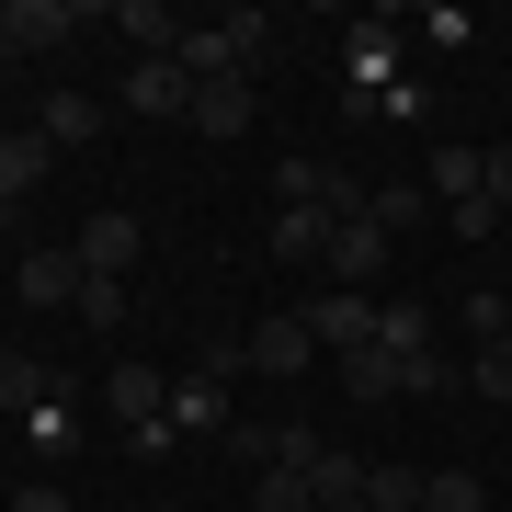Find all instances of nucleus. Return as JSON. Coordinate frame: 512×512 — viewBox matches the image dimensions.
I'll list each match as a JSON object with an SVG mask.
<instances>
[{
  "mask_svg": "<svg viewBox=\"0 0 512 512\" xmlns=\"http://www.w3.org/2000/svg\"><path fill=\"white\" fill-rule=\"evenodd\" d=\"M46 399H57V376L35 365V353H0V410H12V421H35Z\"/></svg>",
  "mask_w": 512,
  "mask_h": 512,
  "instance_id": "17",
  "label": "nucleus"
},
{
  "mask_svg": "<svg viewBox=\"0 0 512 512\" xmlns=\"http://www.w3.org/2000/svg\"><path fill=\"white\" fill-rule=\"evenodd\" d=\"M23 433H35V444H46V456H69V444H80V410H69V387H57V399H46L35 421H23Z\"/></svg>",
  "mask_w": 512,
  "mask_h": 512,
  "instance_id": "25",
  "label": "nucleus"
},
{
  "mask_svg": "<svg viewBox=\"0 0 512 512\" xmlns=\"http://www.w3.org/2000/svg\"><path fill=\"white\" fill-rule=\"evenodd\" d=\"M365 217H376L387 239H410V228H421V194H410V183H387V194H365Z\"/></svg>",
  "mask_w": 512,
  "mask_h": 512,
  "instance_id": "26",
  "label": "nucleus"
},
{
  "mask_svg": "<svg viewBox=\"0 0 512 512\" xmlns=\"http://www.w3.org/2000/svg\"><path fill=\"white\" fill-rule=\"evenodd\" d=\"M274 205H319V217H365V183H353L342 160H319V148H285V160H274Z\"/></svg>",
  "mask_w": 512,
  "mask_h": 512,
  "instance_id": "1",
  "label": "nucleus"
},
{
  "mask_svg": "<svg viewBox=\"0 0 512 512\" xmlns=\"http://www.w3.org/2000/svg\"><path fill=\"white\" fill-rule=\"evenodd\" d=\"M69 251H80V274H114V285H126V274H137V251H148V228H137V217H80V228H69Z\"/></svg>",
  "mask_w": 512,
  "mask_h": 512,
  "instance_id": "6",
  "label": "nucleus"
},
{
  "mask_svg": "<svg viewBox=\"0 0 512 512\" xmlns=\"http://www.w3.org/2000/svg\"><path fill=\"white\" fill-rule=\"evenodd\" d=\"M353 114H399V126H433V103H421V80H387L376 103H353Z\"/></svg>",
  "mask_w": 512,
  "mask_h": 512,
  "instance_id": "27",
  "label": "nucleus"
},
{
  "mask_svg": "<svg viewBox=\"0 0 512 512\" xmlns=\"http://www.w3.org/2000/svg\"><path fill=\"white\" fill-rule=\"evenodd\" d=\"M478 35V12H456V0H433V12H421V46H467Z\"/></svg>",
  "mask_w": 512,
  "mask_h": 512,
  "instance_id": "29",
  "label": "nucleus"
},
{
  "mask_svg": "<svg viewBox=\"0 0 512 512\" xmlns=\"http://www.w3.org/2000/svg\"><path fill=\"white\" fill-rule=\"evenodd\" d=\"M251 126V80H194V137H239Z\"/></svg>",
  "mask_w": 512,
  "mask_h": 512,
  "instance_id": "15",
  "label": "nucleus"
},
{
  "mask_svg": "<svg viewBox=\"0 0 512 512\" xmlns=\"http://www.w3.org/2000/svg\"><path fill=\"white\" fill-rule=\"evenodd\" d=\"M80 23H92L80 0H0V57H57Z\"/></svg>",
  "mask_w": 512,
  "mask_h": 512,
  "instance_id": "2",
  "label": "nucleus"
},
{
  "mask_svg": "<svg viewBox=\"0 0 512 512\" xmlns=\"http://www.w3.org/2000/svg\"><path fill=\"white\" fill-rule=\"evenodd\" d=\"M171 433L183 444H228V376H171Z\"/></svg>",
  "mask_w": 512,
  "mask_h": 512,
  "instance_id": "7",
  "label": "nucleus"
},
{
  "mask_svg": "<svg viewBox=\"0 0 512 512\" xmlns=\"http://www.w3.org/2000/svg\"><path fill=\"white\" fill-rule=\"evenodd\" d=\"M12 217H23V205H12V194H0V239H12Z\"/></svg>",
  "mask_w": 512,
  "mask_h": 512,
  "instance_id": "32",
  "label": "nucleus"
},
{
  "mask_svg": "<svg viewBox=\"0 0 512 512\" xmlns=\"http://www.w3.org/2000/svg\"><path fill=\"white\" fill-rule=\"evenodd\" d=\"M126 114H148V126H194V80H183V57H137V69H126Z\"/></svg>",
  "mask_w": 512,
  "mask_h": 512,
  "instance_id": "5",
  "label": "nucleus"
},
{
  "mask_svg": "<svg viewBox=\"0 0 512 512\" xmlns=\"http://www.w3.org/2000/svg\"><path fill=\"white\" fill-rule=\"evenodd\" d=\"M46 171H57V148H46L35 126H23V137H0V194H12V205H23V194H35V183H46Z\"/></svg>",
  "mask_w": 512,
  "mask_h": 512,
  "instance_id": "16",
  "label": "nucleus"
},
{
  "mask_svg": "<svg viewBox=\"0 0 512 512\" xmlns=\"http://www.w3.org/2000/svg\"><path fill=\"white\" fill-rule=\"evenodd\" d=\"M365 512H421V467H376L365 456Z\"/></svg>",
  "mask_w": 512,
  "mask_h": 512,
  "instance_id": "20",
  "label": "nucleus"
},
{
  "mask_svg": "<svg viewBox=\"0 0 512 512\" xmlns=\"http://www.w3.org/2000/svg\"><path fill=\"white\" fill-rule=\"evenodd\" d=\"M376 353H433V319L421 308H376Z\"/></svg>",
  "mask_w": 512,
  "mask_h": 512,
  "instance_id": "24",
  "label": "nucleus"
},
{
  "mask_svg": "<svg viewBox=\"0 0 512 512\" xmlns=\"http://www.w3.org/2000/svg\"><path fill=\"white\" fill-rule=\"evenodd\" d=\"M251 512H319V490L296 467H251Z\"/></svg>",
  "mask_w": 512,
  "mask_h": 512,
  "instance_id": "19",
  "label": "nucleus"
},
{
  "mask_svg": "<svg viewBox=\"0 0 512 512\" xmlns=\"http://www.w3.org/2000/svg\"><path fill=\"white\" fill-rule=\"evenodd\" d=\"M421 512H490V478H467V467H433V478H421Z\"/></svg>",
  "mask_w": 512,
  "mask_h": 512,
  "instance_id": "18",
  "label": "nucleus"
},
{
  "mask_svg": "<svg viewBox=\"0 0 512 512\" xmlns=\"http://www.w3.org/2000/svg\"><path fill=\"white\" fill-rule=\"evenodd\" d=\"M126 308H137V296L114 285V274H92V285H80V308H69V319H92V330H126Z\"/></svg>",
  "mask_w": 512,
  "mask_h": 512,
  "instance_id": "23",
  "label": "nucleus"
},
{
  "mask_svg": "<svg viewBox=\"0 0 512 512\" xmlns=\"http://www.w3.org/2000/svg\"><path fill=\"white\" fill-rule=\"evenodd\" d=\"M478 160H490V205L512 217V148H478Z\"/></svg>",
  "mask_w": 512,
  "mask_h": 512,
  "instance_id": "30",
  "label": "nucleus"
},
{
  "mask_svg": "<svg viewBox=\"0 0 512 512\" xmlns=\"http://www.w3.org/2000/svg\"><path fill=\"white\" fill-rule=\"evenodd\" d=\"M478 399H512V342H478V365H467Z\"/></svg>",
  "mask_w": 512,
  "mask_h": 512,
  "instance_id": "28",
  "label": "nucleus"
},
{
  "mask_svg": "<svg viewBox=\"0 0 512 512\" xmlns=\"http://www.w3.org/2000/svg\"><path fill=\"white\" fill-rule=\"evenodd\" d=\"M114 35H137V57H171V46L194 35V23L171 12V0H114Z\"/></svg>",
  "mask_w": 512,
  "mask_h": 512,
  "instance_id": "12",
  "label": "nucleus"
},
{
  "mask_svg": "<svg viewBox=\"0 0 512 512\" xmlns=\"http://www.w3.org/2000/svg\"><path fill=\"white\" fill-rule=\"evenodd\" d=\"M103 410L126 421V444H137L148 421H171V376H148V365H114V376H103Z\"/></svg>",
  "mask_w": 512,
  "mask_h": 512,
  "instance_id": "10",
  "label": "nucleus"
},
{
  "mask_svg": "<svg viewBox=\"0 0 512 512\" xmlns=\"http://www.w3.org/2000/svg\"><path fill=\"white\" fill-rule=\"evenodd\" d=\"M239 365H251V376H308V365H319V330L296 319V308H274V319H251Z\"/></svg>",
  "mask_w": 512,
  "mask_h": 512,
  "instance_id": "4",
  "label": "nucleus"
},
{
  "mask_svg": "<svg viewBox=\"0 0 512 512\" xmlns=\"http://www.w3.org/2000/svg\"><path fill=\"white\" fill-rule=\"evenodd\" d=\"M330 228L342 217H319V205H274V262H330Z\"/></svg>",
  "mask_w": 512,
  "mask_h": 512,
  "instance_id": "14",
  "label": "nucleus"
},
{
  "mask_svg": "<svg viewBox=\"0 0 512 512\" xmlns=\"http://www.w3.org/2000/svg\"><path fill=\"white\" fill-rule=\"evenodd\" d=\"M296 319H308L330 353H365V342H376V296H342V285H319V296H308Z\"/></svg>",
  "mask_w": 512,
  "mask_h": 512,
  "instance_id": "9",
  "label": "nucleus"
},
{
  "mask_svg": "<svg viewBox=\"0 0 512 512\" xmlns=\"http://www.w3.org/2000/svg\"><path fill=\"white\" fill-rule=\"evenodd\" d=\"M342 387H353V399H399V353H342Z\"/></svg>",
  "mask_w": 512,
  "mask_h": 512,
  "instance_id": "21",
  "label": "nucleus"
},
{
  "mask_svg": "<svg viewBox=\"0 0 512 512\" xmlns=\"http://www.w3.org/2000/svg\"><path fill=\"white\" fill-rule=\"evenodd\" d=\"M387 251H399V239H387L376 217H342V228H330V262H319V274L342 285V296H376V274H387Z\"/></svg>",
  "mask_w": 512,
  "mask_h": 512,
  "instance_id": "3",
  "label": "nucleus"
},
{
  "mask_svg": "<svg viewBox=\"0 0 512 512\" xmlns=\"http://www.w3.org/2000/svg\"><path fill=\"white\" fill-rule=\"evenodd\" d=\"M319 512H365V501H319Z\"/></svg>",
  "mask_w": 512,
  "mask_h": 512,
  "instance_id": "33",
  "label": "nucleus"
},
{
  "mask_svg": "<svg viewBox=\"0 0 512 512\" xmlns=\"http://www.w3.org/2000/svg\"><path fill=\"white\" fill-rule=\"evenodd\" d=\"M12 512H69V490H23V501H12Z\"/></svg>",
  "mask_w": 512,
  "mask_h": 512,
  "instance_id": "31",
  "label": "nucleus"
},
{
  "mask_svg": "<svg viewBox=\"0 0 512 512\" xmlns=\"http://www.w3.org/2000/svg\"><path fill=\"white\" fill-rule=\"evenodd\" d=\"M12 285L35 296V308H80V285H92V274H80L69 239H46V251H23V262H12Z\"/></svg>",
  "mask_w": 512,
  "mask_h": 512,
  "instance_id": "8",
  "label": "nucleus"
},
{
  "mask_svg": "<svg viewBox=\"0 0 512 512\" xmlns=\"http://www.w3.org/2000/svg\"><path fill=\"white\" fill-rule=\"evenodd\" d=\"M35 137H46V148H92V137H103V103H92V92H46Z\"/></svg>",
  "mask_w": 512,
  "mask_h": 512,
  "instance_id": "13",
  "label": "nucleus"
},
{
  "mask_svg": "<svg viewBox=\"0 0 512 512\" xmlns=\"http://www.w3.org/2000/svg\"><path fill=\"white\" fill-rule=\"evenodd\" d=\"M456 319L478 330V342H512V296H501V285H478V296H456Z\"/></svg>",
  "mask_w": 512,
  "mask_h": 512,
  "instance_id": "22",
  "label": "nucleus"
},
{
  "mask_svg": "<svg viewBox=\"0 0 512 512\" xmlns=\"http://www.w3.org/2000/svg\"><path fill=\"white\" fill-rule=\"evenodd\" d=\"M387 80H399V23L365 12V23H353V103H376Z\"/></svg>",
  "mask_w": 512,
  "mask_h": 512,
  "instance_id": "11",
  "label": "nucleus"
}]
</instances>
